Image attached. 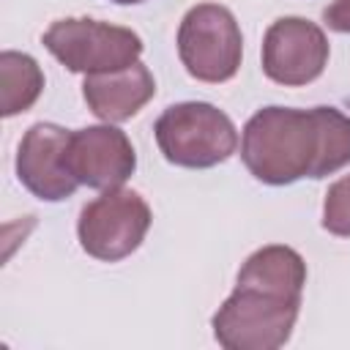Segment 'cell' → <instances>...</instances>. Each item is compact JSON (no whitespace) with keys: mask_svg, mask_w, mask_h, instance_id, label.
Returning <instances> with one entry per match:
<instances>
[{"mask_svg":"<svg viewBox=\"0 0 350 350\" xmlns=\"http://www.w3.org/2000/svg\"><path fill=\"white\" fill-rule=\"evenodd\" d=\"M241 159L271 186L325 178L350 164V118L336 107H265L243 126Z\"/></svg>","mask_w":350,"mask_h":350,"instance_id":"6da1fadb","label":"cell"},{"mask_svg":"<svg viewBox=\"0 0 350 350\" xmlns=\"http://www.w3.org/2000/svg\"><path fill=\"white\" fill-rule=\"evenodd\" d=\"M306 262L290 246H262L238 271L232 295L213 314V336L227 350H276L295 325Z\"/></svg>","mask_w":350,"mask_h":350,"instance_id":"7a4b0ae2","label":"cell"},{"mask_svg":"<svg viewBox=\"0 0 350 350\" xmlns=\"http://www.w3.org/2000/svg\"><path fill=\"white\" fill-rule=\"evenodd\" d=\"M159 150L170 164L205 170L227 161L238 148V131L232 120L213 104L183 101L167 107L156 126Z\"/></svg>","mask_w":350,"mask_h":350,"instance_id":"3957f363","label":"cell"},{"mask_svg":"<svg viewBox=\"0 0 350 350\" xmlns=\"http://www.w3.org/2000/svg\"><path fill=\"white\" fill-rule=\"evenodd\" d=\"M41 41L74 74L118 71L142 55V38L134 30L98 19H57Z\"/></svg>","mask_w":350,"mask_h":350,"instance_id":"277c9868","label":"cell"},{"mask_svg":"<svg viewBox=\"0 0 350 350\" xmlns=\"http://www.w3.org/2000/svg\"><path fill=\"white\" fill-rule=\"evenodd\" d=\"M178 55L186 71L200 82L232 79L243 55L241 27L232 11L219 3L189 8L178 27Z\"/></svg>","mask_w":350,"mask_h":350,"instance_id":"5b68a950","label":"cell"},{"mask_svg":"<svg viewBox=\"0 0 350 350\" xmlns=\"http://www.w3.org/2000/svg\"><path fill=\"white\" fill-rule=\"evenodd\" d=\"M150 227L148 202L131 189H107L79 213L82 249L104 262H118L139 249Z\"/></svg>","mask_w":350,"mask_h":350,"instance_id":"8992f818","label":"cell"},{"mask_svg":"<svg viewBox=\"0 0 350 350\" xmlns=\"http://www.w3.org/2000/svg\"><path fill=\"white\" fill-rule=\"evenodd\" d=\"M328 63L325 33L301 16L276 19L262 38V71L268 79L298 88L314 82Z\"/></svg>","mask_w":350,"mask_h":350,"instance_id":"52a82bcc","label":"cell"},{"mask_svg":"<svg viewBox=\"0 0 350 350\" xmlns=\"http://www.w3.org/2000/svg\"><path fill=\"white\" fill-rule=\"evenodd\" d=\"M68 139L71 131L55 123H36L19 142L16 175L22 186L38 200L57 202L74 194L79 186L68 170Z\"/></svg>","mask_w":350,"mask_h":350,"instance_id":"ba28073f","label":"cell"},{"mask_svg":"<svg viewBox=\"0 0 350 350\" xmlns=\"http://www.w3.org/2000/svg\"><path fill=\"white\" fill-rule=\"evenodd\" d=\"M137 167L134 145L126 131L115 126H88L71 131L68 139V170L79 186L90 189H118L131 178Z\"/></svg>","mask_w":350,"mask_h":350,"instance_id":"9c48e42d","label":"cell"},{"mask_svg":"<svg viewBox=\"0 0 350 350\" xmlns=\"http://www.w3.org/2000/svg\"><path fill=\"white\" fill-rule=\"evenodd\" d=\"M85 101L90 112L107 123H120L137 115L156 93L153 74L148 66L139 60L118 68V71H101V74H88L82 85Z\"/></svg>","mask_w":350,"mask_h":350,"instance_id":"30bf717a","label":"cell"},{"mask_svg":"<svg viewBox=\"0 0 350 350\" xmlns=\"http://www.w3.org/2000/svg\"><path fill=\"white\" fill-rule=\"evenodd\" d=\"M44 90V74L38 63L25 52L5 49L0 55V112L3 118L19 115L36 104Z\"/></svg>","mask_w":350,"mask_h":350,"instance_id":"8fae6325","label":"cell"},{"mask_svg":"<svg viewBox=\"0 0 350 350\" xmlns=\"http://www.w3.org/2000/svg\"><path fill=\"white\" fill-rule=\"evenodd\" d=\"M323 227L334 235L350 238V175L339 178L328 189L323 205Z\"/></svg>","mask_w":350,"mask_h":350,"instance_id":"7c38bea8","label":"cell"},{"mask_svg":"<svg viewBox=\"0 0 350 350\" xmlns=\"http://www.w3.org/2000/svg\"><path fill=\"white\" fill-rule=\"evenodd\" d=\"M323 19L331 30L336 33H350V0H334L325 11H323Z\"/></svg>","mask_w":350,"mask_h":350,"instance_id":"4fadbf2b","label":"cell"},{"mask_svg":"<svg viewBox=\"0 0 350 350\" xmlns=\"http://www.w3.org/2000/svg\"><path fill=\"white\" fill-rule=\"evenodd\" d=\"M112 3H120V5H131V3H142V0H112Z\"/></svg>","mask_w":350,"mask_h":350,"instance_id":"5bb4252c","label":"cell"}]
</instances>
